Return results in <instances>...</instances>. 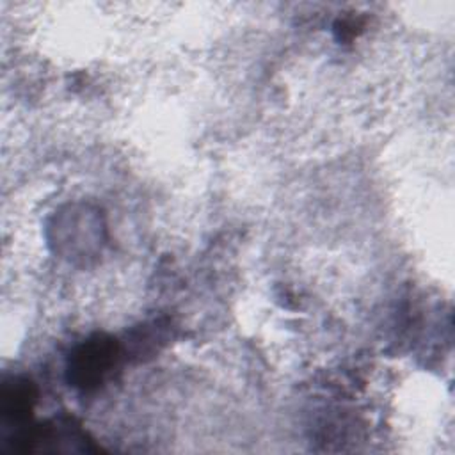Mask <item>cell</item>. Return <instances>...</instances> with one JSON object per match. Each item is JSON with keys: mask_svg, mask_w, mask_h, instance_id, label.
<instances>
[{"mask_svg": "<svg viewBox=\"0 0 455 455\" xmlns=\"http://www.w3.org/2000/svg\"><path fill=\"white\" fill-rule=\"evenodd\" d=\"M117 354L119 347L116 339L101 334L89 338L69 357V382L80 389L96 387L114 368Z\"/></svg>", "mask_w": 455, "mask_h": 455, "instance_id": "6da1fadb", "label": "cell"}, {"mask_svg": "<svg viewBox=\"0 0 455 455\" xmlns=\"http://www.w3.org/2000/svg\"><path fill=\"white\" fill-rule=\"evenodd\" d=\"M36 400V393L30 382L27 380H16L11 386H7L4 389L2 395V403H4V411L7 416H11L12 419H23L28 416V412L32 411Z\"/></svg>", "mask_w": 455, "mask_h": 455, "instance_id": "7a4b0ae2", "label": "cell"}]
</instances>
